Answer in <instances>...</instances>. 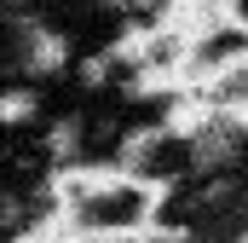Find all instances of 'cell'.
<instances>
[{"label": "cell", "instance_id": "1", "mask_svg": "<svg viewBox=\"0 0 248 243\" xmlns=\"http://www.w3.org/2000/svg\"><path fill=\"white\" fill-rule=\"evenodd\" d=\"M52 203L69 232L104 243H139L162 220V191L133 180L127 168H58Z\"/></svg>", "mask_w": 248, "mask_h": 243}, {"label": "cell", "instance_id": "3", "mask_svg": "<svg viewBox=\"0 0 248 243\" xmlns=\"http://www.w3.org/2000/svg\"><path fill=\"white\" fill-rule=\"evenodd\" d=\"M41 110H46V99H41L35 81H6V87H0V133H23V127H35Z\"/></svg>", "mask_w": 248, "mask_h": 243}, {"label": "cell", "instance_id": "2", "mask_svg": "<svg viewBox=\"0 0 248 243\" xmlns=\"http://www.w3.org/2000/svg\"><path fill=\"white\" fill-rule=\"evenodd\" d=\"M243 69H248V17L231 12V17L208 23L202 35H190V58H185L179 93H214V87H225Z\"/></svg>", "mask_w": 248, "mask_h": 243}]
</instances>
